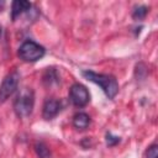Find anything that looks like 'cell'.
Masks as SVG:
<instances>
[{
	"label": "cell",
	"mask_w": 158,
	"mask_h": 158,
	"mask_svg": "<svg viewBox=\"0 0 158 158\" xmlns=\"http://www.w3.org/2000/svg\"><path fill=\"white\" fill-rule=\"evenodd\" d=\"M81 75L96 84L100 86V89L105 93V95L109 98V99H114L117 93H118V83L116 80V78L114 75H110V74H102V73H96V72H93V70H83L81 72Z\"/></svg>",
	"instance_id": "6da1fadb"
},
{
	"label": "cell",
	"mask_w": 158,
	"mask_h": 158,
	"mask_svg": "<svg viewBox=\"0 0 158 158\" xmlns=\"http://www.w3.org/2000/svg\"><path fill=\"white\" fill-rule=\"evenodd\" d=\"M35 106V93L31 88H22L14 99V111L17 117L23 118L31 115Z\"/></svg>",
	"instance_id": "7a4b0ae2"
},
{
	"label": "cell",
	"mask_w": 158,
	"mask_h": 158,
	"mask_svg": "<svg viewBox=\"0 0 158 158\" xmlns=\"http://www.w3.org/2000/svg\"><path fill=\"white\" fill-rule=\"evenodd\" d=\"M44 54H46L44 47L32 40H27L22 42V44L19 47V51H17V56L20 57V59L26 63L37 62Z\"/></svg>",
	"instance_id": "3957f363"
},
{
	"label": "cell",
	"mask_w": 158,
	"mask_h": 158,
	"mask_svg": "<svg viewBox=\"0 0 158 158\" xmlns=\"http://www.w3.org/2000/svg\"><path fill=\"white\" fill-rule=\"evenodd\" d=\"M20 83V73L17 70H12L9 73L0 84V104H4L16 90Z\"/></svg>",
	"instance_id": "277c9868"
},
{
	"label": "cell",
	"mask_w": 158,
	"mask_h": 158,
	"mask_svg": "<svg viewBox=\"0 0 158 158\" xmlns=\"http://www.w3.org/2000/svg\"><path fill=\"white\" fill-rule=\"evenodd\" d=\"M69 100L77 107H84L90 101V94L86 86L80 83H75L69 88Z\"/></svg>",
	"instance_id": "5b68a950"
},
{
	"label": "cell",
	"mask_w": 158,
	"mask_h": 158,
	"mask_svg": "<svg viewBox=\"0 0 158 158\" xmlns=\"http://www.w3.org/2000/svg\"><path fill=\"white\" fill-rule=\"evenodd\" d=\"M60 109H62V104L59 100L54 98H48L44 100L42 106V117L44 120H52L59 114Z\"/></svg>",
	"instance_id": "8992f818"
},
{
	"label": "cell",
	"mask_w": 158,
	"mask_h": 158,
	"mask_svg": "<svg viewBox=\"0 0 158 158\" xmlns=\"http://www.w3.org/2000/svg\"><path fill=\"white\" fill-rule=\"evenodd\" d=\"M31 9H32V4L28 2V1H21V0L14 1L12 5H11V19H12V21H15L22 14L28 12Z\"/></svg>",
	"instance_id": "52a82bcc"
},
{
	"label": "cell",
	"mask_w": 158,
	"mask_h": 158,
	"mask_svg": "<svg viewBox=\"0 0 158 158\" xmlns=\"http://www.w3.org/2000/svg\"><path fill=\"white\" fill-rule=\"evenodd\" d=\"M42 81L48 88L54 86V85H58L59 81H60V78H59V74H58L57 69L54 67L46 68V70H44V73L42 75Z\"/></svg>",
	"instance_id": "ba28073f"
},
{
	"label": "cell",
	"mask_w": 158,
	"mask_h": 158,
	"mask_svg": "<svg viewBox=\"0 0 158 158\" xmlns=\"http://www.w3.org/2000/svg\"><path fill=\"white\" fill-rule=\"evenodd\" d=\"M90 125V116L85 112H77L74 116H73V126L79 130V131H83L85 128H88Z\"/></svg>",
	"instance_id": "9c48e42d"
},
{
	"label": "cell",
	"mask_w": 158,
	"mask_h": 158,
	"mask_svg": "<svg viewBox=\"0 0 158 158\" xmlns=\"http://www.w3.org/2000/svg\"><path fill=\"white\" fill-rule=\"evenodd\" d=\"M35 148V152L37 154L38 158H51L52 154H51V151L48 148V146L44 143V142H41V141H37L33 146Z\"/></svg>",
	"instance_id": "30bf717a"
},
{
	"label": "cell",
	"mask_w": 158,
	"mask_h": 158,
	"mask_svg": "<svg viewBox=\"0 0 158 158\" xmlns=\"http://www.w3.org/2000/svg\"><path fill=\"white\" fill-rule=\"evenodd\" d=\"M148 11H149L148 6H146V5H137L132 10V19L133 20H143L147 16Z\"/></svg>",
	"instance_id": "8fae6325"
},
{
	"label": "cell",
	"mask_w": 158,
	"mask_h": 158,
	"mask_svg": "<svg viewBox=\"0 0 158 158\" xmlns=\"http://www.w3.org/2000/svg\"><path fill=\"white\" fill-rule=\"evenodd\" d=\"M120 141H121V138L118 136H115L111 132H106V135H105V142H106V146L107 147H115L117 143H120Z\"/></svg>",
	"instance_id": "7c38bea8"
},
{
	"label": "cell",
	"mask_w": 158,
	"mask_h": 158,
	"mask_svg": "<svg viewBox=\"0 0 158 158\" xmlns=\"http://www.w3.org/2000/svg\"><path fill=\"white\" fill-rule=\"evenodd\" d=\"M146 158H158V144L157 143H152L147 152H146Z\"/></svg>",
	"instance_id": "4fadbf2b"
},
{
	"label": "cell",
	"mask_w": 158,
	"mask_h": 158,
	"mask_svg": "<svg viewBox=\"0 0 158 158\" xmlns=\"http://www.w3.org/2000/svg\"><path fill=\"white\" fill-rule=\"evenodd\" d=\"M0 35H1V26H0Z\"/></svg>",
	"instance_id": "5bb4252c"
}]
</instances>
